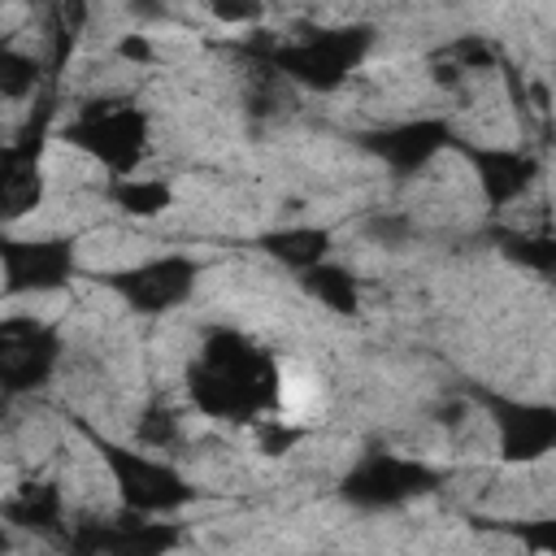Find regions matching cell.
<instances>
[{
  "label": "cell",
  "instance_id": "6da1fadb",
  "mask_svg": "<svg viewBox=\"0 0 556 556\" xmlns=\"http://www.w3.org/2000/svg\"><path fill=\"white\" fill-rule=\"evenodd\" d=\"M187 395L217 421H256L278 408L282 374L269 348L252 343L235 326H213L187 365Z\"/></svg>",
  "mask_w": 556,
  "mask_h": 556
},
{
  "label": "cell",
  "instance_id": "7a4b0ae2",
  "mask_svg": "<svg viewBox=\"0 0 556 556\" xmlns=\"http://www.w3.org/2000/svg\"><path fill=\"white\" fill-rule=\"evenodd\" d=\"M374 48V26L369 22H343V26H300L291 39L274 35V30H252L239 52L261 65L274 70L282 83L330 96L348 83V74L369 56Z\"/></svg>",
  "mask_w": 556,
  "mask_h": 556
},
{
  "label": "cell",
  "instance_id": "3957f363",
  "mask_svg": "<svg viewBox=\"0 0 556 556\" xmlns=\"http://www.w3.org/2000/svg\"><path fill=\"white\" fill-rule=\"evenodd\" d=\"M74 426L96 447L100 465L109 469L122 508L148 513V517H178L182 508H191L200 500V491L191 486V478L174 460H161V456H152L143 447H130V443H117V439L100 434L96 426H87L78 417H74Z\"/></svg>",
  "mask_w": 556,
  "mask_h": 556
},
{
  "label": "cell",
  "instance_id": "277c9868",
  "mask_svg": "<svg viewBox=\"0 0 556 556\" xmlns=\"http://www.w3.org/2000/svg\"><path fill=\"white\" fill-rule=\"evenodd\" d=\"M61 139L78 152H87L96 165H104L113 178L117 174H135L139 161L148 156V139H152V122L139 104L130 100H87L65 126Z\"/></svg>",
  "mask_w": 556,
  "mask_h": 556
},
{
  "label": "cell",
  "instance_id": "5b68a950",
  "mask_svg": "<svg viewBox=\"0 0 556 556\" xmlns=\"http://www.w3.org/2000/svg\"><path fill=\"white\" fill-rule=\"evenodd\" d=\"M443 473L430 460L400 456L391 447H365L339 478V500L356 513H391L421 495H434Z\"/></svg>",
  "mask_w": 556,
  "mask_h": 556
},
{
  "label": "cell",
  "instance_id": "8992f818",
  "mask_svg": "<svg viewBox=\"0 0 556 556\" xmlns=\"http://www.w3.org/2000/svg\"><path fill=\"white\" fill-rule=\"evenodd\" d=\"M56 117V96H39L13 143L0 148V226L22 222L43 204V152Z\"/></svg>",
  "mask_w": 556,
  "mask_h": 556
},
{
  "label": "cell",
  "instance_id": "52a82bcc",
  "mask_svg": "<svg viewBox=\"0 0 556 556\" xmlns=\"http://www.w3.org/2000/svg\"><path fill=\"white\" fill-rule=\"evenodd\" d=\"M78 278V243L65 235L22 239L0 226V295L26 300V295H52L65 291Z\"/></svg>",
  "mask_w": 556,
  "mask_h": 556
},
{
  "label": "cell",
  "instance_id": "ba28073f",
  "mask_svg": "<svg viewBox=\"0 0 556 556\" xmlns=\"http://www.w3.org/2000/svg\"><path fill=\"white\" fill-rule=\"evenodd\" d=\"M96 282H100L104 291H113L130 313L161 317V313L182 308V304L195 295L200 261L187 256V252H161V256H148V261H139V265L96 274Z\"/></svg>",
  "mask_w": 556,
  "mask_h": 556
},
{
  "label": "cell",
  "instance_id": "9c48e42d",
  "mask_svg": "<svg viewBox=\"0 0 556 556\" xmlns=\"http://www.w3.org/2000/svg\"><path fill=\"white\" fill-rule=\"evenodd\" d=\"M61 543L78 556H161L169 547H182V526L122 508L117 517H91L65 526Z\"/></svg>",
  "mask_w": 556,
  "mask_h": 556
},
{
  "label": "cell",
  "instance_id": "30bf717a",
  "mask_svg": "<svg viewBox=\"0 0 556 556\" xmlns=\"http://www.w3.org/2000/svg\"><path fill=\"white\" fill-rule=\"evenodd\" d=\"M469 400L491 417L504 465H534L556 447V408L547 400H513L478 382L469 387Z\"/></svg>",
  "mask_w": 556,
  "mask_h": 556
},
{
  "label": "cell",
  "instance_id": "8fae6325",
  "mask_svg": "<svg viewBox=\"0 0 556 556\" xmlns=\"http://www.w3.org/2000/svg\"><path fill=\"white\" fill-rule=\"evenodd\" d=\"M61 330L39 317H4L0 321V395H35L52 382L61 365Z\"/></svg>",
  "mask_w": 556,
  "mask_h": 556
},
{
  "label": "cell",
  "instance_id": "7c38bea8",
  "mask_svg": "<svg viewBox=\"0 0 556 556\" xmlns=\"http://www.w3.org/2000/svg\"><path fill=\"white\" fill-rule=\"evenodd\" d=\"M356 143L378 156L391 174L413 178L417 169H426L439 152H452L456 143V126L447 117H408V122H391V126H374L361 130Z\"/></svg>",
  "mask_w": 556,
  "mask_h": 556
},
{
  "label": "cell",
  "instance_id": "4fadbf2b",
  "mask_svg": "<svg viewBox=\"0 0 556 556\" xmlns=\"http://www.w3.org/2000/svg\"><path fill=\"white\" fill-rule=\"evenodd\" d=\"M452 152H460L465 165L473 169V178H478L491 213L517 204L534 187V178L543 174V161L530 148H513V143H469V139L456 135Z\"/></svg>",
  "mask_w": 556,
  "mask_h": 556
},
{
  "label": "cell",
  "instance_id": "5bb4252c",
  "mask_svg": "<svg viewBox=\"0 0 556 556\" xmlns=\"http://www.w3.org/2000/svg\"><path fill=\"white\" fill-rule=\"evenodd\" d=\"M0 521L39 539H61L70 526L61 482H22L9 500H0Z\"/></svg>",
  "mask_w": 556,
  "mask_h": 556
},
{
  "label": "cell",
  "instance_id": "9a60e30c",
  "mask_svg": "<svg viewBox=\"0 0 556 556\" xmlns=\"http://www.w3.org/2000/svg\"><path fill=\"white\" fill-rule=\"evenodd\" d=\"M256 248L265 256H274L282 269L300 274V269H308V265H317V261L330 256L334 235L326 226H274V230L256 235Z\"/></svg>",
  "mask_w": 556,
  "mask_h": 556
},
{
  "label": "cell",
  "instance_id": "2e32d148",
  "mask_svg": "<svg viewBox=\"0 0 556 556\" xmlns=\"http://www.w3.org/2000/svg\"><path fill=\"white\" fill-rule=\"evenodd\" d=\"M295 282H300V291H304L308 300H317L326 313H339V317H356V313H361V278H356L348 265L330 261V256L317 261V265H308V269H300Z\"/></svg>",
  "mask_w": 556,
  "mask_h": 556
},
{
  "label": "cell",
  "instance_id": "e0dca14e",
  "mask_svg": "<svg viewBox=\"0 0 556 556\" xmlns=\"http://www.w3.org/2000/svg\"><path fill=\"white\" fill-rule=\"evenodd\" d=\"M104 195H109V204H113L117 213H126V217H161V213L174 208V187H169L165 178H143L139 169L109 178Z\"/></svg>",
  "mask_w": 556,
  "mask_h": 556
},
{
  "label": "cell",
  "instance_id": "ac0fdd59",
  "mask_svg": "<svg viewBox=\"0 0 556 556\" xmlns=\"http://www.w3.org/2000/svg\"><path fill=\"white\" fill-rule=\"evenodd\" d=\"M486 239L500 248L504 261L539 274V278H552L556 274V239L543 230V235H530V230H513V226H495L486 230Z\"/></svg>",
  "mask_w": 556,
  "mask_h": 556
},
{
  "label": "cell",
  "instance_id": "d6986e66",
  "mask_svg": "<svg viewBox=\"0 0 556 556\" xmlns=\"http://www.w3.org/2000/svg\"><path fill=\"white\" fill-rule=\"evenodd\" d=\"M39 78H43V65L17 43L0 39V100H30L39 91Z\"/></svg>",
  "mask_w": 556,
  "mask_h": 556
},
{
  "label": "cell",
  "instance_id": "ffe728a7",
  "mask_svg": "<svg viewBox=\"0 0 556 556\" xmlns=\"http://www.w3.org/2000/svg\"><path fill=\"white\" fill-rule=\"evenodd\" d=\"M135 439H139V447L174 452V447L182 443V417H178L169 404L152 400V404L139 413V421H135Z\"/></svg>",
  "mask_w": 556,
  "mask_h": 556
},
{
  "label": "cell",
  "instance_id": "44dd1931",
  "mask_svg": "<svg viewBox=\"0 0 556 556\" xmlns=\"http://www.w3.org/2000/svg\"><path fill=\"white\" fill-rule=\"evenodd\" d=\"M443 61H452L460 74L465 70H500V48L486 35H456L443 48Z\"/></svg>",
  "mask_w": 556,
  "mask_h": 556
},
{
  "label": "cell",
  "instance_id": "7402d4cb",
  "mask_svg": "<svg viewBox=\"0 0 556 556\" xmlns=\"http://www.w3.org/2000/svg\"><path fill=\"white\" fill-rule=\"evenodd\" d=\"M304 439V430L300 426H287L282 417H256V452L261 456H287L295 443Z\"/></svg>",
  "mask_w": 556,
  "mask_h": 556
},
{
  "label": "cell",
  "instance_id": "603a6c76",
  "mask_svg": "<svg viewBox=\"0 0 556 556\" xmlns=\"http://www.w3.org/2000/svg\"><path fill=\"white\" fill-rule=\"evenodd\" d=\"M365 235H369L374 243H387V248H404V243H413V235H417V222H413L408 213H374V217H365Z\"/></svg>",
  "mask_w": 556,
  "mask_h": 556
},
{
  "label": "cell",
  "instance_id": "cb8c5ba5",
  "mask_svg": "<svg viewBox=\"0 0 556 556\" xmlns=\"http://www.w3.org/2000/svg\"><path fill=\"white\" fill-rule=\"evenodd\" d=\"M208 17L222 26H261L265 17V0H204Z\"/></svg>",
  "mask_w": 556,
  "mask_h": 556
},
{
  "label": "cell",
  "instance_id": "d4e9b609",
  "mask_svg": "<svg viewBox=\"0 0 556 556\" xmlns=\"http://www.w3.org/2000/svg\"><path fill=\"white\" fill-rule=\"evenodd\" d=\"M117 56H122V61H130V65H152V61H156L152 39H148V35H139V30L117 39Z\"/></svg>",
  "mask_w": 556,
  "mask_h": 556
},
{
  "label": "cell",
  "instance_id": "484cf974",
  "mask_svg": "<svg viewBox=\"0 0 556 556\" xmlns=\"http://www.w3.org/2000/svg\"><path fill=\"white\" fill-rule=\"evenodd\" d=\"M126 9H130V17H139V22H161V17L169 13L165 0H126Z\"/></svg>",
  "mask_w": 556,
  "mask_h": 556
},
{
  "label": "cell",
  "instance_id": "4316f807",
  "mask_svg": "<svg viewBox=\"0 0 556 556\" xmlns=\"http://www.w3.org/2000/svg\"><path fill=\"white\" fill-rule=\"evenodd\" d=\"M0 547H9V534H4V530H0Z\"/></svg>",
  "mask_w": 556,
  "mask_h": 556
},
{
  "label": "cell",
  "instance_id": "83f0119b",
  "mask_svg": "<svg viewBox=\"0 0 556 556\" xmlns=\"http://www.w3.org/2000/svg\"><path fill=\"white\" fill-rule=\"evenodd\" d=\"M0 400H4V395H0Z\"/></svg>",
  "mask_w": 556,
  "mask_h": 556
}]
</instances>
